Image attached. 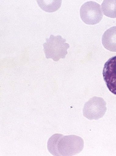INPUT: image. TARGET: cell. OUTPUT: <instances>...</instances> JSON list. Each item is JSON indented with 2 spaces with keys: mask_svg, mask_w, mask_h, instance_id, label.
Returning a JSON list of instances; mask_svg holds the SVG:
<instances>
[{
  "mask_svg": "<svg viewBox=\"0 0 116 156\" xmlns=\"http://www.w3.org/2000/svg\"><path fill=\"white\" fill-rule=\"evenodd\" d=\"M47 146L49 153L53 156H74L82 150L84 142L76 136H63L56 134L49 138Z\"/></svg>",
  "mask_w": 116,
  "mask_h": 156,
  "instance_id": "1",
  "label": "cell"
},
{
  "mask_svg": "<svg viewBox=\"0 0 116 156\" xmlns=\"http://www.w3.org/2000/svg\"><path fill=\"white\" fill-rule=\"evenodd\" d=\"M80 16L82 20L87 24L98 23L103 17L101 5L93 1L85 3L80 9Z\"/></svg>",
  "mask_w": 116,
  "mask_h": 156,
  "instance_id": "3",
  "label": "cell"
},
{
  "mask_svg": "<svg viewBox=\"0 0 116 156\" xmlns=\"http://www.w3.org/2000/svg\"><path fill=\"white\" fill-rule=\"evenodd\" d=\"M39 6L44 11L52 12L60 7L61 1H37Z\"/></svg>",
  "mask_w": 116,
  "mask_h": 156,
  "instance_id": "8",
  "label": "cell"
},
{
  "mask_svg": "<svg viewBox=\"0 0 116 156\" xmlns=\"http://www.w3.org/2000/svg\"><path fill=\"white\" fill-rule=\"evenodd\" d=\"M65 42L66 39L60 35H51L49 38H46V42L43 44L46 58H52L55 61L65 58L70 47V45Z\"/></svg>",
  "mask_w": 116,
  "mask_h": 156,
  "instance_id": "2",
  "label": "cell"
},
{
  "mask_svg": "<svg viewBox=\"0 0 116 156\" xmlns=\"http://www.w3.org/2000/svg\"><path fill=\"white\" fill-rule=\"evenodd\" d=\"M103 76L109 90L116 95V56L110 58L105 64Z\"/></svg>",
  "mask_w": 116,
  "mask_h": 156,
  "instance_id": "5",
  "label": "cell"
},
{
  "mask_svg": "<svg viewBox=\"0 0 116 156\" xmlns=\"http://www.w3.org/2000/svg\"><path fill=\"white\" fill-rule=\"evenodd\" d=\"M102 8L105 15L111 18H116V0H104Z\"/></svg>",
  "mask_w": 116,
  "mask_h": 156,
  "instance_id": "7",
  "label": "cell"
},
{
  "mask_svg": "<svg viewBox=\"0 0 116 156\" xmlns=\"http://www.w3.org/2000/svg\"><path fill=\"white\" fill-rule=\"evenodd\" d=\"M102 43L107 50L116 52V26L109 28L104 33Z\"/></svg>",
  "mask_w": 116,
  "mask_h": 156,
  "instance_id": "6",
  "label": "cell"
},
{
  "mask_svg": "<svg viewBox=\"0 0 116 156\" xmlns=\"http://www.w3.org/2000/svg\"><path fill=\"white\" fill-rule=\"evenodd\" d=\"M85 117L90 120L102 118L107 111L106 102L103 98L94 96L85 103L83 110Z\"/></svg>",
  "mask_w": 116,
  "mask_h": 156,
  "instance_id": "4",
  "label": "cell"
}]
</instances>
